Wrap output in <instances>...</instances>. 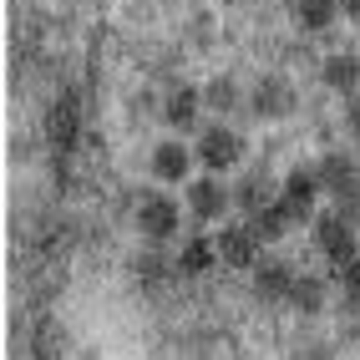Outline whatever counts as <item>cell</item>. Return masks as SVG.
Returning a JSON list of instances; mask_svg holds the SVG:
<instances>
[{"mask_svg": "<svg viewBox=\"0 0 360 360\" xmlns=\"http://www.w3.org/2000/svg\"><path fill=\"white\" fill-rule=\"evenodd\" d=\"M320 178H325V188L335 193V203H340V213H355V208H360V183H355V162H350L345 153H330V158L320 162Z\"/></svg>", "mask_w": 360, "mask_h": 360, "instance_id": "6da1fadb", "label": "cell"}, {"mask_svg": "<svg viewBox=\"0 0 360 360\" xmlns=\"http://www.w3.org/2000/svg\"><path fill=\"white\" fill-rule=\"evenodd\" d=\"M259 229L254 224H229L224 233H219V259L229 264V269H254L259 264Z\"/></svg>", "mask_w": 360, "mask_h": 360, "instance_id": "7a4b0ae2", "label": "cell"}, {"mask_svg": "<svg viewBox=\"0 0 360 360\" xmlns=\"http://www.w3.org/2000/svg\"><path fill=\"white\" fill-rule=\"evenodd\" d=\"M198 158H203V167L224 173V167H233L244 158V142H238V132H229V127H208L203 142H198Z\"/></svg>", "mask_w": 360, "mask_h": 360, "instance_id": "3957f363", "label": "cell"}, {"mask_svg": "<svg viewBox=\"0 0 360 360\" xmlns=\"http://www.w3.org/2000/svg\"><path fill=\"white\" fill-rule=\"evenodd\" d=\"M137 229L148 233L153 244H158V238H167V233L178 229V203L162 198V193H148V198L137 203Z\"/></svg>", "mask_w": 360, "mask_h": 360, "instance_id": "277c9868", "label": "cell"}, {"mask_svg": "<svg viewBox=\"0 0 360 360\" xmlns=\"http://www.w3.org/2000/svg\"><path fill=\"white\" fill-rule=\"evenodd\" d=\"M320 249H325L330 264L355 259V224H350V213H330V219H320Z\"/></svg>", "mask_w": 360, "mask_h": 360, "instance_id": "5b68a950", "label": "cell"}, {"mask_svg": "<svg viewBox=\"0 0 360 360\" xmlns=\"http://www.w3.org/2000/svg\"><path fill=\"white\" fill-rule=\"evenodd\" d=\"M188 208H193V219H198V224L224 219V213H229V188H224L219 178H198V183H188Z\"/></svg>", "mask_w": 360, "mask_h": 360, "instance_id": "8992f818", "label": "cell"}, {"mask_svg": "<svg viewBox=\"0 0 360 360\" xmlns=\"http://www.w3.org/2000/svg\"><path fill=\"white\" fill-rule=\"evenodd\" d=\"M320 188H325V178H320V173H309V167H300V173H290V178H284V203H290L295 224H304L309 213H315Z\"/></svg>", "mask_w": 360, "mask_h": 360, "instance_id": "52a82bcc", "label": "cell"}, {"mask_svg": "<svg viewBox=\"0 0 360 360\" xmlns=\"http://www.w3.org/2000/svg\"><path fill=\"white\" fill-rule=\"evenodd\" d=\"M295 269L284 259H259L254 264V290L264 295V300H290V290H295Z\"/></svg>", "mask_w": 360, "mask_h": 360, "instance_id": "ba28073f", "label": "cell"}, {"mask_svg": "<svg viewBox=\"0 0 360 360\" xmlns=\"http://www.w3.org/2000/svg\"><path fill=\"white\" fill-rule=\"evenodd\" d=\"M188 173H193V153H188L183 142H162L153 153V178L158 183H183Z\"/></svg>", "mask_w": 360, "mask_h": 360, "instance_id": "9c48e42d", "label": "cell"}, {"mask_svg": "<svg viewBox=\"0 0 360 360\" xmlns=\"http://www.w3.org/2000/svg\"><path fill=\"white\" fill-rule=\"evenodd\" d=\"M290 107H295V91H290V82L264 77V82L254 86V112H259V117H284Z\"/></svg>", "mask_w": 360, "mask_h": 360, "instance_id": "30bf717a", "label": "cell"}, {"mask_svg": "<svg viewBox=\"0 0 360 360\" xmlns=\"http://www.w3.org/2000/svg\"><path fill=\"white\" fill-rule=\"evenodd\" d=\"M77 132H82V102L77 97H61L56 112H51V142H56V148H71Z\"/></svg>", "mask_w": 360, "mask_h": 360, "instance_id": "8fae6325", "label": "cell"}, {"mask_svg": "<svg viewBox=\"0 0 360 360\" xmlns=\"http://www.w3.org/2000/svg\"><path fill=\"white\" fill-rule=\"evenodd\" d=\"M213 264H224V259H219V244H208V238H188L183 254H178V269L183 274H208Z\"/></svg>", "mask_w": 360, "mask_h": 360, "instance_id": "7c38bea8", "label": "cell"}, {"mask_svg": "<svg viewBox=\"0 0 360 360\" xmlns=\"http://www.w3.org/2000/svg\"><path fill=\"white\" fill-rule=\"evenodd\" d=\"M198 112H203V91H193V86H183V91L167 97V122L173 127H193Z\"/></svg>", "mask_w": 360, "mask_h": 360, "instance_id": "4fadbf2b", "label": "cell"}, {"mask_svg": "<svg viewBox=\"0 0 360 360\" xmlns=\"http://www.w3.org/2000/svg\"><path fill=\"white\" fill-rule=\"evenodd\" d=\"M290 224H295V213H290V203H284V198H279V203H264V208L254 213V229H259V238H279Z\"/></svg>", "mask_w": 360, "mask_h": 360, "instance_id": "5bb4252c", "label": "cell"}, {"mask_svg": "<svg viewBox=\"0 0 360 360\" xmlns=\"http://www.w3.org/2000/svg\"><path fill=\"white\" fill-rule=\"evenodd\" d=\"M335 11H340V0H300V26L304 31H330L335 26Z\"/></svg>", "mask_w": 360, "mask_h": 360, "instance_id": "9a60e30c", "label": "cell"}, {"mask_svg": "<svg viewBox=\"0 0 360 360\" xmlns=\"http://www.w3.org/2000/svg\"><path fill=\"white\" fill-rule=\"evenodd\" d=\"M325 86L355 91V86H360V61H355V56H330V61H325Z\"/></svg>", "mask_w": 360, "mask_h": 360, "instance_id": "2e32d148", "label": "cell"}, {"mask_svg": "<svg viewBox=\"0 0 360 360\" xmlns=\"http://www.w3.org/2000/svg\"><path fill=\"white\" fill-rule=\"evenodd\" d=\"M290 304H295V309H304V315H315V309L325 304V284H320V279H295Z\"/></svg>", "mask_w": 360, "mask_h": 360, "instance_id": "e0dca14e", "label": "cell"}, {"mask_svg": "<svg viewBox=\"0 0 360 360\" xmlns=\"http://www.w3.org/2000/svg\"><path fill=\"white\" fill-rule=\"evenodd\" d=\"M238 203H244L249 213H259L264 203H269V178H244V193H238Z\"/></svg>", "mask_w": 360, "mask_h": 360, "instance_id": "ac0fdd59", "label": "cell"}, {"mask_svg": "<svg viewBox=\"0 0 360 360\" xmlns=\"http://www.w3.org/2000/svg\"><path fill=\"white\" fill-rule=\"evenodd\" d=\"M335 279L345 284L350 304H360V254H355V259H345V264H335Z\"/></svg>", "mask_w": 360, "mask_h": 360, "instance_id": "d6986e66", "label": "cell"}, {"mask_svg": "<svg viewBox=\"0 0 360 360\" xmlns=\"http://www.w3.org/2000/svg\"><path fill=\"white\" fill-rule=\"evenodd\" d=\"M208 97H213V107H233V102H238V86H233V82H213Z\"/></svg>", "mask_w": 360, "mask_h": 360, "instance_id": "ffe728a7", "label": "cell"}, {"mask_svg": "<svg viewBox=\"0 0 360 360\" xmlns=\"http://www.w3.org/2000/svg\"><path fill=\"white\" fill-rule=\"evenodd\" d=\"M345 127H350V132H360V102H350V112H345Z\"/></svg>", "mask_w": 360, "mask_h": 360, "instance_id": "44dd1931", "label": "cell"}, {"mask_svg": "<svg viewBox=\"0 0 360 360\" xmlns=\"http://www.w3.org/2000/svg\"><path fill=\"white\" fill-rule=\"evenodd\" d=\"M340 11H345L350 20H360V0H340Z\"/></svg>", "mask_w": 360, "mask_h": 360, "instance_id": "7402d4cb", "label": "cell"}]
</instances>
